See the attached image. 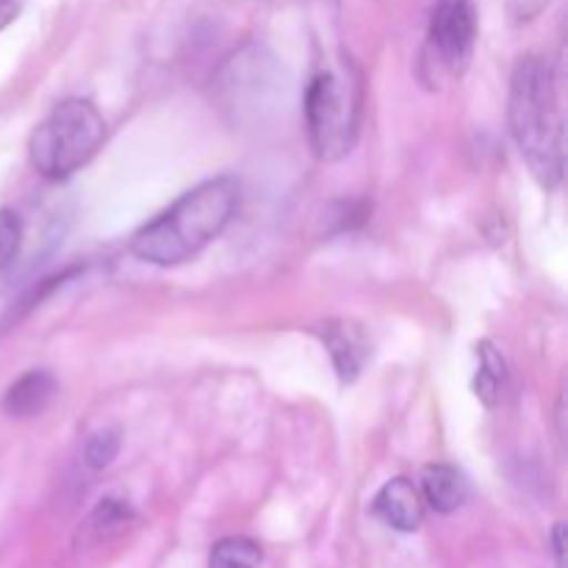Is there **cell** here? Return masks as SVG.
I'll return each mask as SVG.
<instances>
[{
    "mask_svg": "<svg viewBox=\"0 0 568 568\" xmlns=\"http://www.w3.org/2000/svg\"><path fill=\"white\" fill-rule=\"evenodd\" d=\"M242 186L220 175L178 197L131 239V253L153 266H178L203 253L236 216Z\"/></svg>",
    "mask_w": 568,
    "mask_h": 568,
    "instance_id": "obj_1",
    "label": "cell"
},
{
    "mask_svg": "<svg viewBox=\"0 0 568 568\" xmlns=\"http://www.w3.org/2000/svg\"><path fill=\"white\" fill-rule=\"evenodd\" d=\"M508 125L532 178L555 189L566 170V122L560 109L558 75L544 55L519 59L510 75Z\"/></svg>",
    "mask_w": 568,
    "mask_h": 568,
    "instance_id": "obj_2",
    "label": "cell"
},
{
    "mask_svg": "<svg viewBox=\"0 0 568 568\" xmlns=\"http://www.w3.org/2000/svg\"><path fill=\"white\" fill-rule=\"evenodd\" d=\"M361 75L347 59L314 72L305 89V128L316 159L342 161L361 133Z\"/></svg>",
    "mask_w": 568,
    "mask_h": 568,
    "instance_id": "obj_3",
    "label": "cell"
},
{
    "mask_svg": "<svg viewBox=\"0 0 568 568\" xmlns=\"http://www.w3.org/2000/svg\"><path fill=\"white\" fill-rule=\"evenodd\" d=\"M105 139L103 114L83 98H67L33 128L28 142L31 166L44 181H67L92 161Z\"/></svg>",
    "mask_w": 568,
    "mask_h": 568,
    "instance_id": "obj_4",
    "label": "cell"
},
{
    "mask_svg": "<svg viewBox=\"0 0 568 568\" xmlns=\"http://www.w3.org/2000/svg\"><path fill=\"white\" fill-rule=\"evenodd\" d=\"M477 42V11L471 0H438L427 22L422 75L427 83H449L464 75Z\"/></svg>",
    "mask_w": 568,
    "mask_h": 568,
    "instance_id": "obj_5",
    "label": "cell"
},
{
    "mask_svg": "<svg viewBox=\"0 0 568 568\" xmlns=\"http://www.w3.org/2000/svg\"><path fill=\"white\" fill-rule=\"evenodd\" d=\"M320 338L327 353H331V361L342 383L358 381L361 372L372 358V342L364 325L353 320H327L320 327Z\"/></svg>",
    "mask_w": 568,
    "mask_h": 568,
    "instance_id": "obj_6",
    "label": "cell"
},
{
    "mask_svg": "<svg viewBox=\"0 0 568 568\" xmlns=\"http://www.w3.org/2000/svg\"><path fill=\"white\" fill-rule=\"evenodd\" d=\"M377 519L397 532H416L425 519V499L408 477H394L377 491L372 503Z\"/></svg>",
    "mask_w": 568,
    "mask_h": 568,
    "instance_id": "obj_7",
    "label": "cell"
},
{
    "mask_svg": "<svg viewBox=\"0 0 568 568\" xmlns=\"http://www.w3.org/2000/svg\"><path fill=\"white\" fill-rule=\"evenodd\" d=\"M55 394H59L55 377L48 369H31L6 388L0 408L11 419H33V416L44 414L50 408Z\"/></svg>",
    "mask_w": 568,
    "mask_h": 568,
    "instance_id": "obj_8",
    "label": "cell"
},
{
    "mask_svg": "<svg viewBox=\"0 0 568 568\" xmlns=\"http://www.w3.org/2000/svg\"><path fill=\"white\" fill-rule=\"evenodd\" d=\"M419 494L425 499V505H430L436 514L447 516L455 510L464 508L469 503V477L458 469V466L449 464H430L425 466L419 477Z\"/></svg>",
    "mask_w": 568,
    "mask_h": 568,
    "instance_id": "obj_9",
    "label": "cell"
},
{
    "mask_svg": "<svg viewBox=\"0 0 568 568\" xmlns=\"http://www.w3.org/2000/svg\"><path fill=\"white\" fill-rule=\"evenodd\" d=\"M133 521H136V514H133L131 505L122 503V499H103L78 530V544L81 547H98L109 538L122 536Z\"/></svg>",
    "mask_w": 568,
    "mask_h": 568,
    "instance_id": "obj_10",
    "label": "cell"
},
{
    "mask_svg": "<svg viewBox=\"0 0 568 568\" xmlns=\"http://www.w3.org/2000/svg\"><path fill=\"white\" fill-rule=\"evenodd\" d=\"M471 386H475L477 399L486 408L503 403L505 388H508V364H505V358L491 342L477 344V369Z\"/></svg>",
    "mask_w": 568,
    "mask_h": 568,
    "instance_id": "obj_11",
    "label": "cell"
},
{
    "mask_svg": "<svg viewBox=\"0 0 568 568\" xmlns=\"http://www.w3.org/2000/svg\"><path fill=\"white\" fill-rule=\"evenodd\" d=\"M264 549L247 536H231L214 544L209 555V568H258Z\"/></svg>",
    "mask_w": 568,
    "mask_h": 568,
    "instance_id": "obj_12",
    "label": "cell"
},
{
    "mask_svg": "<svg viewBox=\"0 0 568 568\" xmlns=\"http://www.w3.org/2000/svg\"><path fill=\"white\" fill-rule=\"evenodd\" d=\"M120 453V430H98L89 436L87 447H83V460H87L89 469H105L111 466V460Z\"/></svg>",
    "mask_w": 568,
    "mask_h": 568,
    "instance_id": "obj_13",
    "label": "cell"
},
{
    "mask_svg": "<svg viewBox=\"0 0 568 568\" xmlns=\"http://www.w3.org/2000/svg\"><path fill=\"white\" fill-rule=\"evenodd\" d=\"M22 244V220L11 209H0V275L17 258Z\"/></svg>",
    "mask_w": 568,
    "mask_h": 568,
    "instance_id": "obj_14",
    "label": "cell"
},
{
    "mask_svg": "<svg viewBox=\"0 0 568 568\" xmlns=\"http://www.w3.org/2000/svg\"><path fill=\"white\" fill-rule=\"evenodd\" d=\"M552 3V0H508V17L514 26H527L536 17L544 14V9Z\"/></svg>",
    "mask_w": 568,
    "mask_h": 568,
    "instance_id": "obj_15",
    "label": "cell"
},
{
    "mask_svg": "<svg viewBox=\"0 0 568 568\" xmlns=\"http://www.w3.org/2000/svg\"><path fill=\"white\" fill-rule=\"evenodd\" d=\"M549 547H552L555 566L566 568V525H564V521H558V525L552 527V536H549Z\"/></svg>",
    "mask_w": 568,
    "mask_h": 568,
    "instance_id": "obj_16",
    "label": "cell"
},
{
    "mask_svg": "<svg viewBox=\"0 0 568 568\" xmlns=\"http://www.w3.org/2000/svg\"><path fill=\"white\" fill-rule=\"evenodd\" d=\"M14 11H17L14 0H0V26L11 20V17H14Z\"/></svg>",
    "mask_w": 568,
    "mask_h": 568,
    "instance_id": "obj_17",
    "label": "cell"
}]
</instances>
